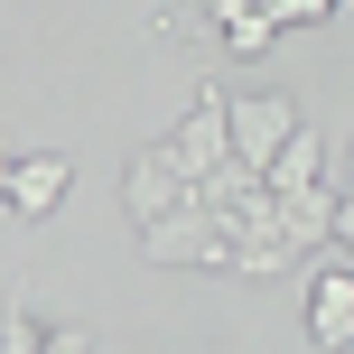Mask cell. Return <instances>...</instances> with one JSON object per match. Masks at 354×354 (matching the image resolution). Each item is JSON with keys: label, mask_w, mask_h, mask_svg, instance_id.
<instances>
[{"label": "cell", "mask_w": 354, "mask_h": 354, "mask_svg": "<svg viewBox=\"0 0 354 354\" xmlns=\"http://www.w3.org/2000/svg\"><path fill=\"white\" fill-rule=\"evenodd\" d=\"M140 252H149L159 270H233V214L187 205V214H168V224H149Z\"/></svg>", "instance_id": "6da1fadb"}, {"label": "cell", "mask_w": 354, "mask_h": 354, "mask_svg": "<svg viewBox=\"0 0 354 354\" xmlns=\"http://www.w3.org/2000/svg\"><path fill=\"white\" fill-rule=\"evenodd\" d=\"M122 205H131V224H140V233L196 205V177H187V159H177V140H159V149H140V159L122 168Z\"/></svg>", "instance_id": "7a4b0ae2"}, {"label": "cell", "mask_w": 354, "mask_h": 354, "mask_svg": "<svg viewBox=\"0 0 354 354\" xmlns=\"http://www.w3.org/2000/svg\"><path fill=\"white\" fill-rule=\"evenodd\" d=\"M299 131H308V122H299V103H289V93H252V103H233V159L270 177V159H280Z\"/></svg>", "instance_id": "3957f363"}, {"label": "cell", "mask_w": 354, "mask_h": 354, "mask_svg": "<svg viewBox=\"0 0 354 354\" xmlns=\"http://www.w3.org/2000/svg\"><path fill=\"white\" fill-rule=\"evenodd\" d=\"M177 159H187L196 187H205L214 168H233V103H224L214 84L196 93V103H187V122H177Z\"/></svg>", "instance_id": "277c9868"}, {"label": "cell", "mask_w": 354, "mask_h": 354, "mask_svg": "<svg viewBox=\"0 0 354 354\" xmlns=\"http://www.w3.org/2000/svg\"><path fill=\"white\" fill-rule=\"evenodd\" d=\"M0 187H10V214H19V224H37V214L66 205L75 159H66V149H28V159H10V177H0Z\"/></svg>", "instance_id": "5b68a950"}, {"label": "cell", "mask_w": 354, "mask_h": 354, "mask_svg": "<svg viewBox=\"0 0 354 354\" xmlns=\"http://www.w3.org/2000/svg\"><path fill=\"white\" fill-rule=\"evenodd\" d=\"M308 336L317 354H354V261H326L308 280Z\"/></svg>", "instance_id": "8992f818"}, {"label": "cell", "mask_w": 354, "mask_h": 354, "mask_svg": "<svg viewBox=\"0 0 354 354\" xmlns=\"http://www.w3.org/2000/svg\"><path fill=\"white\" fill-rule=\"evenodd\" d=\"M261 187H270V196H308V187H326V140H317V131H299V140L270 159Z\"/></svg>", "instance_id": "52a82bcc"}, {"label": "cell", "mask_w": 354, "mask_h": 354, "mask_svg": "<svg viewBox=\"0 0 354 354\" xmlns=\"http://www.w3.org/2000/svg\"><path fill=\"white\" fill-rule=\"evenodd\" d=\"M214 47H224V56H270V47H280V19L252 10V19H233V28H214Z\"/></svg>", "instance_id": "ba28073f"}, {"label": "cell", "mask_w": 354, "mask_h": 354, "mask_svg": "<svg viewBox=\"0 0 354 354\" xmlns=\"http://www.w3.org/2000/svg\"><path fill=\"white\" fill-rule=\"evenodd\" d=\"M261 10L280 19V28H308V19H326V10H336V0H261Z\"/></svg>", "instance_id": "9c48e42d"}, {"label": "cell", "mask_w": 354, "mask_h": 354, "mask_svg": "<svg viewBox=\"0 0 354 354\" xmlns=\"http://www.w3.org/2000/svg\"><path fill=\"white\" fill-rule=\"evenodd\" d=\"M47 354H93V336H84V326H56V336H47Z\"/></svg>", "instance_id": "30bf717a"}, {"label": "cell", "mask_w": 354, "mask_h": 354, "mask_svg": "<svg viewBox=\"0 0 354 354\" xmlns=\"http://www.w3.org/2000/svg\"><path fill=\"white\" fill-rule=\"evenodd\" d=\"M336 243L354 252V196H345V205H336Z\"/></svg>", "instance_id": "8fae6325"}, {"label": "cell", "mask_w": 354, "mask_h": 354, "mask_svg": "<svg viewBox=\"0 0 354 354\" xmlns=\"http://www.w3.org/2000/svg\"><path fill=\"white\" fill-rule=\"evenodd\" d=\"M345 196H354V140H345Z\"/></svg>", "instance_id": "7c38bea8"}]
</instances>
